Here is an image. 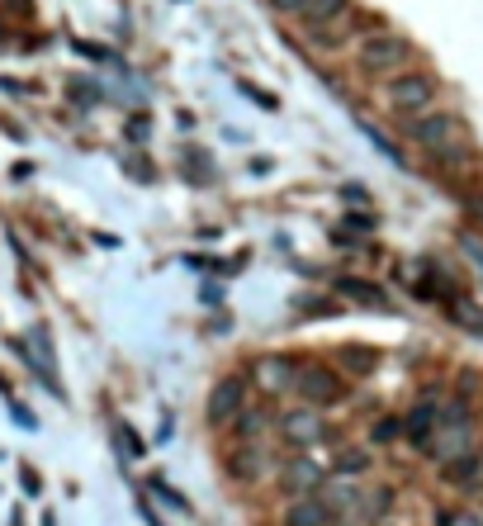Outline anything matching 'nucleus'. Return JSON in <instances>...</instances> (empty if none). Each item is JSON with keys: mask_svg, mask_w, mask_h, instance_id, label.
I'll use <instances>...</instances> for the list:
<instances>
[{"mask_svg": "<svg viewBox=\"0 0 483 526\" xmlns=\"http://www.w3.org/2000/svg\"><path fill=\"white\" fill-rule=\"evenodd\" d=\"M408 138L427 152L431 162H441V166H465L469 157H474L469 143L460 138V119L446 114V109H431V114H422V119H412Z\"/></svg>", "mask_w": 483, "mask_h": 526, "instance_id": "1", "label": "nucleus"}, {"mask_svg": "<svg viewBox=\"0 0 483 526\" xmlns=\"http://www.w3.org/2000/svg\"><path fill=\"white\" fill-rule=\"evenodd\" d=\"M408 62H412V43L403 34H394V29H375V34L360 38V48H356V67L365 76L394 81L398 72H408Z\"/></svg>", "mask_w": 483, "mask_h": 526, "instance_id": "2", "label": "nucleus"}, {"mask_svg": "<svg viewBox=\"0 0 483 526\" xmlns=\"http://www.w3.org/2000/svg\"><path fill=\"white\" fill-rule=\"evenodd\" d=\"M384 100H389V109H394L398 119H422V114H431V105L441 100V81L431 72L408 67V72H398L394 81H384Z\"/></svg>", "mask_w": 483, "mask_h": 526, "instance_id": "3", "label": "nucleus"}, {"mask_svg": "<svg viewBox=\"0 0 483 526\" xmlns=\"http://www.w3.org/2000/svg\"><path fill=\"white\" fill-rule=\"evenodd\" d=\"M294 394L308 403V408H337L346 403V375L332 370V365H318V361H304L294 370Z\"/></svg>", "mask_w": 483, "mask_h": 526, "instance_id": "4", "label": "nucleus"}, {"mask_svg": "<svg viewBox=\"0 0 483 526\" xmlns=\"http://www.w3.org/2000/svg\"><path fill=\"white\" fill-rule=\"evenodd\" d=\"M247 408V380L242 375H223V380L209 389V403H204V418L209 427H233Z\"/></svg>", "mask_w": 483, "mask_h": 526, "instance_id": "5", "label": "nucleus"}, {"mask_svg": "<svg viewBox=\"0 0 483 526\" xmlns=\"http://www.w3.org/2000/svg\"><path fill=\"white\" fill-rule=\"evenodd\" d=\"M431 460H441V470L474 455V422H441L436 427V441H431Z\"/></svg>", "mask_w": 483, "mask_h": 526, "instance_id": "6", "label": "nucleus"}, {"mask_svg": "<svg viewBox=\"0 0 483 526\" xmlns=\"http://www.w3.org/2000/svg\"><path fill=\"white\" fill-rule=\"evenodd\" d=\"M436 427H441V403L436 399H422L408 408V418H403V436H408L412 451H431V441H436Z\"/></svg>", "mask_w": 483, "mask_h": 526, "instance_id": "7", "label": "nucleus"}, {"mask_svg": "<svg viewBox=\"0 0 483 526\" xmlns=\"http://www.w3.org/2000/svg\"><path fill=\"white\" fill-rule=\"evenodd\" d=\"M327 484V474H322V465H313V460H289L285 470H280V493H285L289 503L294 498H318V489Z\"/></svg>", "mask_w": 483, "mask_h": 526, "instance_id": "8", "label": "nucleus"}, {"mask_svg": "<svg viewBox=\"0 0 483 526\" xmlns=\"http://www.w3.org/2000/svg\"><path fill=\"white\" fill-rule=\"evenodd\" d=\"M280 526H332V508L322 498H294L280 512Z\"/></svg>", "mask_w": 483, "mask_h": 526, "instance_id": "9", "label": "nucleus"}, {"mask_svg": "<svg viewBox=\"0 0 483 526\" xmlns=\"http://www.w3.org/2000/svg\"><path fill=\"white\" fill-rule=\"evenodd\" d=\"M375 365H379L375 346H360V342H341L337 346V370H346V375L365 380V375H375Z\"/></svg>", "mask_w": 483, "mask_h": 526, "instance_id": "10", "label": "nucleus"}, {"mask_svg": "<svg viewBox=\"0 0 483 526\" xmlns=\"http://www.w3.org/2000/svg\"><path fill=\"white\" fill-rule=\"evenodd\" d=\"M351 15V0H313L304 15V29L308 34H322V29H332V24H341V19Z\"/></svg>", "mask_w": 483, "mask_h": 526, "instance_id": "11", "label": "nucleus"}, {"mask_svg": "<svg viewBox=\"0 0 483 526\" xmlns=\"http://www.w3.org/2000/svg\"><path fill=\"white\" fill-rule=\"evenodd\" d=\"M332 290L351 294L356 304H370V309H389V299H384V290H379L375 280H360V275H337V280H332Z\"/></svg>", "mask_w": 483, "mask_h": 526, "instance_id": "12", "label": "nucleus"}, {"mask_svg": "<svg viewBox=\"0 0 483 526\" xmlns=\"http://www.w3.org/2000/svg\"><path fill=\"white\" fill-rule=\"evenodd\" d=\"M370 465H375V455H370V446H341V451L332 455V474H341V479H356V474H370Z\"/></svg>", "mask_w": 483, "mask_h": 526, "instance_id": "13", "label": "nucleus"}, {"mask_svg": "<svg viewBox=\"0 0 483 526\" xmlns=\"http://www.w3.org/2000/svg\"><path fill=\"white\" fill-rule=\"evenodd\" d=\"M446 484H455V489H479L483 484V455L474 451V455H465V460H455V465H446Z\"/></svg>", "mask_w": 483, "mask_h": 526, "instance_id": "14", "label": "nucleus"}, {"mask_svg": "<svg viewBox=\"0 0 483 526\" xmlns=\"http://www.w3.org/2000/svg\"><path fill=\"white\" fill-rule=\"evenodd\" d=\"M280 432H285L294 446H308V441L322 436V422L313 418V413H285V418H280Z\"/></svg>", "mask_w": 483, "mask_h": 526, "instance_id": "15", "label": "nucleus"}, {"mask_svg": "<svg viewBox=\"0 0 483 526\" xmlns=\"http://www.w3.org/2000/svg\"><path fill=\"white\" fill-rule=\"evenodd\" d=\"M228 470H233V479H242V484L261 479V451H256V446H237V451L228 455Z\"/></svg>", "mask_w": 483, "mask_h": 526, "instance_id": "16", "label": "nucleus"}, {"mask_svg": "<svg viewBox=\"0 0 483 526\" xmlns=\"http://www.w3.org/2000/svg\"><path fill=\"white\" fill-rule=\"evenodd\" d=\"M294 370H299V365L270 356V361H261V384H266V389H294Z\"/></svg>", "mask_w": 483, "mask_h": 526, "instance_id": "17", "label": "nucleus"}, {"mask_svg": "<svg viewBox=\"0 0 483 526\" xmlns=\"http://www.w3.org/2000/svg\"><path fill=\"white\" fill-rule=\"evenodd\" d=\"M266 422H270L266 408H251V403H247V408H242V418L233 422L237 436H242V446H251V436H261V432H266Z\"/></svg>", "mask_w": 483, "mask_h": 526, "instance_id": "18", "label": "nucleus"}, {"mask_svg": "<svg viewBox=\"0 0 483 526\" xmlns=\"http://www.w3.org/2000/svg\"><path fill=\"white\" fill-rule=\"evenodd\" d=\"M147 489L157 493V498H161V503H166V508H171V512H190V498H185V493H176V489H171V484H166V479H152Z\"/></svg>", "mask_w": 483, "mask_h": 526, "instance_id": "19", "label": "nucleus"}, {"mask_svg": "<svg viewBox=\"0 0 483 526\" xmlns=\"http://www.w3.org/2000/svg\"><path fill=\"white\" fill-rule=\"evenodd\" d=\"M365 133H370V143H375L379 152H384V157H389V162H394V166H408V157H403V152H398V147L389 143V133H379V128L370 124V119H365Z\"/></svg>", "mask_w": 483, "mask_h": 526, "instance_id": "20", "label": "nucleus"}, {"mask_svg": "<svg viewBox=\"0 0 483 526\" xmlns=\"http://www.w3.org/2000/svg\"><path fill=\"white\" fill-rule=\"evenodd\" d=\"M460 252L469 256V266H474V271H479V280H483V237L479 233H460Z\"/></svg>", "mask_w": 483, "mask_h": 526, "instance_id": "21", "label": "nucleus"}, {"mask_svg": "<svg viewBox=\"0 0 483 526\" xmlns=\"http://www.w3.org/2000/svg\"><path fill=\"white\" fill-rule=\"evenodd\" d=\"M185 157H190V166H195V185H209V181H214V171H209V157H204L199 147H185Z\"/></svg>", "mask_w": 483, "mask_h": 526, "instance_id": "22", "label": "nucleus"}, {"mask_svg": "<svg viewBox=\"0 0 483 526\" xmlns=\"http://www.w3.org/2000/svg\"><path fill=\"white\" fill-rule=\"evenodd\" d=\"M114 432H119V446H124L128 455H143L147 446H143V436L133 432V427H128V422H119V427H114Z\"/></svg>", "mask_w": 483, "mask_h": 526, "instance_id": "23", "label": "nucleus"}, {"mask_svg": "<svg viewBox=\"0 0 483 526\" xmlns=\"http://www.w3.org/2000/svg\"><path fill=\"white\" fill-rule=\"evenodd\" d=\"M394 436H403V418H379L370 441H394Z\"/></svg>", "mask_w": 483, "mask_h": 526, "instance_id": "24", "label": "nucleus"}, {"mask_svg": "<svg viewBox=\"0 0 483 526\" xmlns=\"http://www.w3.org/2000/svg\"><path fill=\"white\" fill-rule=\"evenodd\" d=\"M375 223H379V218L370 214V209H356V214H346V228H351V233H375Z\"/></svg>", "mask_w": 483, "mask_h": 526, "instance_id": "25", "label": "nucleus"}, {"mask_svg": "<svg viewBox=\"0 0 483 526\" xmlns=\"http://www.w3.org/2000/svg\"><path fill=\"white\" fill-rule=\"evenodd\" d=\"M237 91L247 95V100H256V105H261V109H280V100H275V95H270V91H256L251 81H237Z\"/></svg>", "mask_w": 483, "mask_h": 526, "instance_id": "26", "label": "nucleus"}, {"mask_svg": "<svg viewBox=\"0 0 483 526\" xmlns=\"http://www.w3.org/2000/svg\"><path fill=\"white\" fill-rule=\"evenodd\" d=\"M460 204H465V214L483 228V190H465V195H460Z\"/></svg>", "mask_w": 483, "mask_h": 526, "instance_id": "27", "label": "nucleus"}, {"mask_svg": "<svg viewBox=\"0 0 483 526\" xmlns=\"http://www.w3.org/2000/svg\"><path fill=\"white\" fill-rule=\"evenodd\" d=\"M436 526H483V522L474 517V512H441V517H436Z\"/></svg>", "mask_w": 483, "mask_h": 526, "instance_id": "28", "label": "nucleus"}, {"mask_svg": "<svg viewBox=\"0 0 483 526\" xmlns=\"http://www.w3.org/2000/svg\"><path fill=\"white\" fill-rule=\"evenodd\" d=\"M313 0H270V10H280V15H304Z\"/></svg>", "mask_w": 483, "mask_h": 526, "instance_id": "29", "label": "nucleus"}, {"mask_svg": "<svg viewBox=\"0 0 483 526\" xmlns=\"http://www.w3.org/2000/svg\"><path fill=\"white\" fill-rule=\"evenodd\" d=\"M299 309L304 313H332V304H322V299H299Z\"/></svg>", "mask_w": 483, "mask_h": 526, "instance_id": "30", "label": "nucleus"}, {"mask_svg": "<svg viewBox=\"0 0 483 526\" xmlns=\"http://www.w3.org/2000/svg\"><path fill=\"white\" fill-rule=\"evenodd\" d=\"M341 200H370V195H365V190H360V185H341Z\"/></svg>", "mask_w": 483, "mask_h": 526, "instance_id": "31", "label": "nucleus"}, {"mask_svg": "<svg viewBox=\"0 0 483 526\" xmlns=\"http://www.w3.org/2000/svg\"><path fill=\"white\" fill-rule=\"evenodd\" d=\"M370 526H394V522H370Z\"/></svg>", "mask_w": 483, "mask_h": 526, "instance_id": "32", "label": "nucleus"}]
</instances>
